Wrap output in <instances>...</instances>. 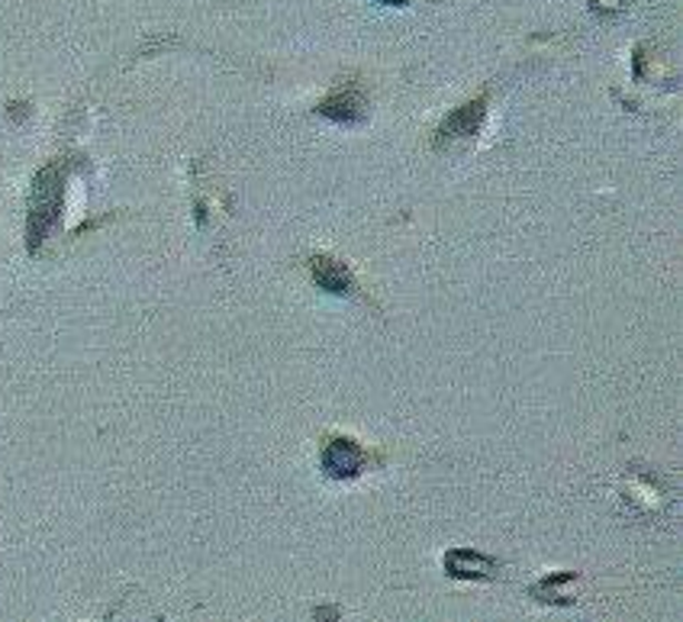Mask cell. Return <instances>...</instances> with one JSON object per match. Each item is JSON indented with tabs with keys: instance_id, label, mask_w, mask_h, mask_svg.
I'll return each instance as SVG.
<instances>
[{
	"instance_id": "4",
	"label": "cell",
	"mask_w": 683,
	"mask_h": 622,
	"mask_svg": "<svg viewBox=\"0 0 683 622\" xmlns=\"http://www.w3.org/2000/svg\"><path fill=\"white\" fill-rule=\"evenodd\" d=\"M313 275L319 280V287L329 290V294H348V290H352V278H348V271L342 268L339 261L316 258V261H313Z\"/></svg>"
},
{
	"instance_id": "3",
	"label": "cell",
	"mask_w": 683,
	"mask_h": 622,
	"mask_svg": "<svg viewBox=\"0 0 683 622\" xmlns=\"http://www.w3.org/2000/svg\"><path fill=\"white\" fill-rule=\"evenodd\" d=\"M481 117H484V100L477 103H467L458 113H452L442 129H438V139H458V136H471L477 126H481Z\"/></svg>"
},
{
	"instance_id": "2",
	"label": "cell",
	"mask_w": 683,
	"mask_h": 622,
	"mask_svg": "<svg viewBox=\"0 0 683 622\" xmlns=\"http://www.w3.org/2000/svg\"><path fill=\"white\" fill-rule=\"evenodd\" d=\"M56 207H59V187L49 181V175L39 181V187H36V200H32V239H39L42 236V229L52 223V217H56Z\"/></svg>"
},
{
	"instance_id": "5",
	"label": "cell",
	"mask_w": 683,
	"mask_h": 622,
	"mask_svg": "<svg viewBox=\"0 0 683 622\" xmlns=\"http://www.w3.org/2000/svg\"><path fill=\"white\" fill-rule=\"evenodd\" d=\"M319 113L329 117V120H336V124H358L365 110H362V100H358V97L336 93V97H329V100L319 107Z\"/></svg>"
},
{
	"instance_id": "1",
	"label": "cell",
	"mask_w": 683,
	"mask_h": 622,
	"mask_svg": "<svg viewBox=\"0 0 683 622\" xmlns=\"http://www.w3.org/2000/svg\"><path fill=\"white\" fill-rule=\"evenodd\" d=\"M368 462L365 448L355 445L352 438H336L326 452H323V467L329 477H355Z\"/></svg>"
}]
</instances>
